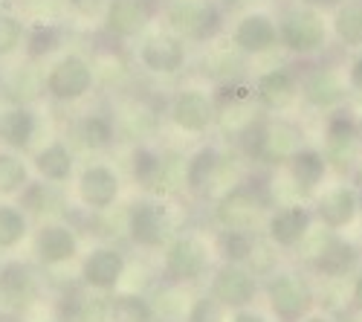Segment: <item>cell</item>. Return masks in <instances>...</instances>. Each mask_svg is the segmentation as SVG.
<instances>
[{
    "instance_id": "3957f363",
    "label": "cell",
    "mask_w": 362,
    "mask_h": 322,
    "mask_svg": "<svg viewBox=\"0 0 362 322\" xmlns=\"http://www.w3.org/2000/svg\"><path fill=\"white\" fill-rule=\"evenodd\" d=\"M269 302H273L276 314H281L284 319H296L310 305V287L298 276H290V273L279 276L269 284Z\"/></svg>"
},
{
    "instance_id": "8d00e7d4",
    "label": "cell",
    "mask_w": 362,
    "mask_h": 322,
    "mask_svg": "<svg viewBox=\"0 0 362 322\" xmlns=\"http://www.w3.org/2000/svg\"><path fill=\"white\" fill-rule=\"evenodd\" d=\"M351 84H354V87H359V91H362V55H359L356 62L351 64Z\"/></svg>"
},
{
    "instance_id": "7a4b0ae2",
    "label": "cell",
    "mask_w": 362,
    "mask_h": 322,
    "mask_svg": "<svg viewBox=\"0 0 362 322\" xmlns=\"http://www.w3.org/2000/svg\"><path fill=\"white\" fill-rule=\"evenodd\" d=\"M93 73L81 62L78 55H67L64 62H58L47 79V87L55 99H78L81 93H87Z\"/></svg>"
},
{
    "instance_id": "4dcf8cb0",
    "label": "cell",
    "mask_w": 362,
    "mask_h": 322,
    "mask_svg": "<svg viewBox=\"0 0 362 322\" xmlns=\"http://www.w3.org/2000/svg\"><path fill=\"white\" fill-rule=\"evenodd\" d=\"M26 171L15 157H0V192H12L23 183Z\"/></svg>"
},
{
    "instance_id": "836d02e7",
    "label": "cell",
    "mask_w": 362,
    "mask_h": 322,
    "mask_svg": "<svg viewBox=\"0 0 362 322\" xmlns=\"http://www.w3.org/2000/svg\"><path fill=\"white\" fill-rule=\"evenodd\" d=\"M223 247H226V255L232 261H240V258H247L252 253V238L247 236V232H238L235 229V232H229V236H226Z\"/></svg>"
},
{
    "instance_id": "e0dca14e",
    "label": "cell",
    "mask_w": 362,
    "mask_h": 322,
    "mask_svg": "<svg viewBox=\"0 0 362 322\" xmlns=\"http://www.w3.org/2000/svg\"><path fill=\"white\" fill-rule=\"evenodd\" d=\"M168 268H171V273L183 276V279L197 276L203 270V250H200V244L192 241V238L177 241L171 255H168Z\"/></svg>"
},
{
    "instance_id": "d6a6232c",
    "label": "cell",
    "mask_w": 362,
    "mask_h": 322,
    "mask_svg": "<svg viewBox=\"0 0 362 322\" xmlns=\"http://www.w3.org/2000/svg\"><path fill=\"white\" fill-rule=\"evenodd\" d=\"M21 23L15 18H4L0 15V55H9L18 44H21Z\"/></svg>"
},
{
    "instance_id": "9a60e30c",
    "label": "cell",
    "mask_w": 362,
    "mask_h": 322,
    "mask_svg": "<svg viewBox=\"0 0 362 322\" xmlns=\"http://www.w3.org/2000/svg\"><path fill=\"white\" fill-rule=\"evenodd\" d=\"M81 195L93 207H107L116 197V178L107 168H87L81 178Z\"/></svg>"
},
{
    "instance_id": "83f0119b",
    "label": "cell",
    "mask_w": 362,
    "mask_h": 322,
    "mask_svg": "<svg viewBox=\"0 0 362 322\" xmlns=\"http://www.w3.org/2000/svg\"><path fill=\"white\" fill-rule=\"evenodd\" d=\"M81 139L93 149H105L110 142V122L102 120V116H90V120L81 125Z\"/></svg>"
},
{
    "instance_id": "60d3db41",
    "label": "cell",
    "mask_w": 362,
    "mask_h": 322,
    "mask_svg": "<svg viewBox=\"0 0 362 322\" xmlns=\"http://www.w3.org/2000/svg\"><path fill=\"white\" fill-rule=\"evenodd\" d=\"M313 4H319V6H334L337 0H313Z\"/></svg>"
},
{
    "instance_id": "d6986e66",
    "label": "cell",
    "mask_w": 362,
    "mask_h": 322,
    "mask_svg": "<svg viewBox=\"0 0 362 322\" xmlns=\"http://www.w3.org/2000/svg\"><path fill=\"white\" fill-rule=\"evenodd\" d=\"M334 29L342 44L362 47V4H342L337 9Z\"/></svg>"
},
{
    "instance_id": "277c9868",
    "label": "cell",
    "mask_w": 362,
    "mask_h": 322,
    "mask_svg": "<svg viewBox=\"0 0 362 322\" xmlns=\"http://www.w3.org/2000/svg\"><path fill=\"white\" fill-rule=\"evenodd\" d=\"M218 21H221V15L215 6L194 4V0H180V4H174V9H171V23L194 38L212 35L218 29Z\"/></svg>"
},
{
    "instance_id": "74e56055",
    "label": "cell",
    "mask_w": 362,
    "mask_h": 322,
    "mask_svg": "<svg viewBox=\"0 0 362 322\" xmlns=\"http://www.w3.org/2000/svg\"><path fill=\"white\" fill-rule=\"evenodd\" d=\"M354 302L362 308V276L356 279V284H354Z\"/></svg>"
},
{
    "instance_id": "e575fe53",
    "label": "cell",
    "mask_w": 362,
    "mask_h": 322,
    "mask_svg": "<svg viewBox=\"0 0 362 322\" xmlns=\"http://www.w3.org/2000/svg\"><path fill=\"white\" fill-rule=\"evenodd\" d=\"M157 168H160V163H157L154 154H148V151L136 154V174H139V178H148V174H154Z\"/></svg>"
},
{
    "instance_id": "5bb4252c",
    "label": "cell",
    "mask_w": 362,
    "mask_h": 322,
    "mask_svg": "<svg viewBox=\"0 0 362 322\" xmlns=\"http://www.w3.org/2000/svg\"><path fill=\"white\" fill-rule=\"evenodd\" d=\"M356 209H359V203H356V195L351 189H334L330 195H325V200H322V218L330 226L351 224Z\"/></svg>"
},
{
    "instance_id": "8992f818",
    "label": "cell",
    "mask_w": 362,
    "mask_h": 322,
    "mask_svg": "<svg viewBox=\"0 0 362 322\" xmlns=\"http://www.w3.org/2000/svg\"><path fill=\"white\" fill-rule=\"evenodd\" d=\"M148 21V9L139 4V0H113L107 9V29L116 35H136L139 29Z\"/></svg>"
},
{
    "instance_id": "4316f807",
    "label": "cell",
    "mask_w": 362,
    "mask_h": 322,
    "mask_svg": "<svg viewBox=\"0 0 362 322\" xmlns=\"http://www.w3.org/2000/svg\"><path fill=\"white\" fill-rule=\"evenodd\" d=\"M215 168H218V154L215 151H200L194 157V163L189 166V186L192 189H203L209 180H212Z\"/></svg>"
},
{
    "instance_id": "2e32d148",
    "label": "cell",
    "mask_w": 362,
    "mask_h": 322,
    "mask_svg": "<svg viewBox=\"0 0 362 322\" xmlns=\"http://www.w3.org/2000/svg\"><path fill=\"white\" fill-rule=\"evenodd\" d=\"M258 215V200L252 192L247 189H238L232 192L226 200H223V207H221V218L229 224V226H247L252 224Z\"/></svg>"
},
{
    "instance_id": "5b68a950",
    "label": "cell",
    "mask_w": 362,
    "mask_h": 322,
    "mask_svg": "<svg viewBox=\"0 0 362 322\" xmlns=\"http://www.w3.org/2000/svg\"><path fill=\"white\" fill-rule=\"evenodd\" d=\"M279 41V29L267 15H247L238 23L235 44L244 52H264L267 47H273Z\"/></svg>"
},
{
    "instance_id": "484cf974",
    "label": "cell",
    "mask_w": 362,
    "mask_h": 322,
    "mask_svg": "<svg viewBox=\"0 0 362 322\" xmlns=\"http://www.w3.org/2000/svg\"><path fill=\"white\" fill-rule=\"evenodd\" d=\"M110 319L113 322H151V311L142 299L125 297V299H116L110 305Z\"/></svg>"
},
{
    "instance_id": "6da1fadb",
    "label": "cell",
    "mask_w": 362,
    "mask_h": 322,
    "mask_svg": "<svg viewBox=\"0 0 362 322\" xmlns=\"http://www.w3.org/2000/svg\"><path fill=\"white\" fill-rule=\"evenodd\" d=\"M279 38L293 52H316L325 44V23L313 9H296L281 21Z\"/></svg>"
},
{
    "instance_id": "7c38bea8",
    "label": "cell",
    "mask_w": 362,
    "mask_h": 322,
    "mask_svg": "<svg viewBox=\"0 0 362 322\" xmlns=\"http://www.w3.org/2000/svg\"><path fill=\"white\" fill-rule=\"evenodd\" d=\"M308 224H310V215L305 209H281L273 221H269V236L284 247H293L296 241L305 238Z\"/></svg>"
},
{
    "instance_id": "7402d4cb",
    "label": "cell",
    "mask_w": 362,
    "mask_h": 322,
    "mask_svg": "<svg viewBox=\"0 0 362 322\" xmlns=\"http://www.w3.org/2000/svg\"><path fill=\"white\" fill-rule=\"evenodd\" d=\"M327 139H330V154L337 160L351 157V151L356 149V128L348 116H334L327 125Z\"/></svg>"
},
{
    "instance_id": "cb8c5ba5",
    "label": "cell",
    "mask_w": 362,
    "mask_h": 322,
    "mask_svg": "<svg viewBox=\"0 0 362 322\" xmlns=\"http://www.w3.org/2000/svg\"><path fill=\"white\" fill-rule=\"evenodd\" d=\"M38 250H41V255H44L47 261H64V258H70V255H73L76 241H73V236H70L67 229L52 226V229H47L44 236H41Z\"/></svg>"
},
{
    "instance_id": "ab89813d",
    "label": "cell",
    "mask_w": 362,
    "mask_h": 322,
    "mask_svg": "<svg viewBox=\"0 0 362 322\" xmlns=\"http://www.w3.org/2000/svg\"><path fill=\"white\" fill-rule=\"evenodd\" d=\"M0 322H21V319L12 316V314H0Z\"/></svg>"
},
{
    "instance_id": "ffe728a7",
    "label": "cell",
    "mask_w": 362,
    "mask_h": 322,
    "mask_svg": "<svg viewBox=\"0 0 362 322\" xmlns=\"http://www.w3.org/2000/svg\"><path fill=\"white\" fill-rule=\"evenodd\" d=\"M35 120L26 110H9L0 116V139H6L9 145H26L33 139Z\"/></svg>"
},
{
    "instance_id": "f1b7e54d",
    "label": "cell",
    "mask_w": 362,
    "mask_h": 322,
    "mask_svg": "<svg viewBox=\"0 0 362 322\" xmlns=\"http://www.w3.org/2000/svg\"><path fill=\"white\" fill-rule=\"evenodd\" d=\"M23 236V218L15 209H0V247H9Z\"/></svg>"
},
{
    "instance_id": "d590c367",
    "label": "cell",
    "mask_w": 362,
    "mask_h": 322,
    "mask_svg": "<svg viewBox=\"0 0 362 322\" xmlns=\"http://www.w3.org/2000/svg\"><path fill=\"white\" fill-rule=\"evenodd\" d=\"M70 4H73L81 15H96V12L105 6V0H70Z\"/></svg>"
},
{
    "instance_id": "ac0fdd59",
    "label": "cell",
    "mask_w": 362,
    "mask_h": 322,
    "mask_svg": "<svg viewBox=\"0 0 362 322\" xmlns=\"http://www.w3.org/2000/svg\"><path fill=\"white\" fill-rule=\"evenodd\" d=\"M354 261H356V253H354L351 244H345V241H330V244H325V250L319 253L316 265H319V270H325L327 276H342V273H348V270L354 268Z\"/></svg>"
},
{
    "instance_id": "603a6c76",
    "label": "cell",
    "mask_w": 362,
    "mask_h": 322,
    "mask_svg": "<svg viewBox=\"0 0 362 322\" xmlns=\"http://www.w3.org/2000/svg\"><path fill=\"white\" fill-rule=\"evenodd\" d=\"M293 178L301 189H313L325 178V160L316 151H298L293 160Z\"/></svg>"
},
{
    "instance_id": "f35d334b",
    "label": "cell",
    "mask_w": 362,
    "mask_h": 322,
    "mask_svg": "<svg viewBox=\"0 0 362 322\" xmlns=\"http://www.w3.org/2000/svg\"><path fill=\"white\" fill-rule=\"evenodd\" d=\"M235 322H264V319H261V316H255V314H240Z\"/></svg>"
},
{
    "instance_id": "52a82bcc",
    "label": "cell",
    "mask_w": 362,
    "mask_h": 322,
    "mask_svg": "<svg viewBox=\"0 0 362 322\" xmlns=\"http://www.w3.org/2000/svg\"><path fill=\"white\" fill-rule=\"evenodd\" d=\"M296 96V81L287 70H273V73H264L258 79V99L267 105V108H287Z\"/></svg>"
},
{
    "instance_id": "30bf717a",
    "label": "cell",
    "mask_w": 362,
    "mask_h": 322,
    "mask_svg": "<svg viewBox=\"0 0 362 322\" xmlns=\"http://www.w3.org/2000/svg\"><path fill=\"white\" fill-rule=\"evenodd\" d=\"M305 96L310 105L316 108H334L345 99V84L339 81L337 73H330V70H319L308 79L305 84Z\"/></svg>"
},
{
    "instance_id": "b9f144b4",
    "label": "cell",
    "mask_w": 362,
    "mask_h": 322,
    "mask_svg": "<svg viewBox=\"0 0 362 322\" xmlns=\"http://www.w3.org/2000/svg\"><path fill=\"white\" fill-rule=\"evenodd\" d=\"M308 322H327V319H322V316H313V319H308Z\"/></svg>"
},
{
    "instance_id": "44dd1931",
    "label": "cell",
    "mask_w": 362,
    "mask_h": 322,
    "mask_svg": "<svg viewBox=\"0 0 362 322\" xmlns=\"http://www.w3.org/2000/svg\"><path fill=\"white\" fill-rule=\"evenodd\" d=\"M163 226H165V218L157 207H139L134 212V221H131L134 238L142 244H157L163 238Z\"/></svg>"
},
{
    "instance_id": "4fadbf2b",
    "label": "cell",
    "mask_w": 362,
    "mask_h": 322,
    "mask_svg": "<svg viewBox=\"0 0 362 322\" xmlns=\"http://www.w3.org/2000/svg\"><path fill=\"white\" fill-rule=\"evenodd\" d=\"M119 273H122V258H119L116 253L110 250H99L87 258V265H84V279L90 284H96V287H110L116 284Z\"/></svg>"
},
{
    "instance_id": "ba28073f",
    "label": "cell",
    "mask_w": 362,
    "mask_h": 322,
    "mask_svg": "<svg viewBox=\"0 0 362 322\" xmlns=\"http://www.w3.org/2000/svg\"><path fill=\"white\" fill-rule=\"evenodd\" d=\"M183 58H186V52H183V47H180V41H174V38H154V41H148L145 50H142V62L157 73L180 70Z\"/></svg>"
},
{
    "instance_id": "d4e9b609",
    "label": "cell",
    "mask_w": 362,
    "mask_h": 322,
    "mask_svg": "<svg viewBox=\"0 0 362 322\" xmlns=\"http://www.w3.org/2000/svg\"><path fill=\"white\" fill-rule=\"evenodd\" d=\"M38 166H41V171L47 174V178L64 180L70 174V154L62 149V145H49V149L38 157Z\"/></svg>"
},
{
    "instance_id": "8fae6325",
    "label": "cell",
    "mask_w": 362,
    "mask_h": 322,
    "mask_svg": "<svg viewBox=\"0 0 362 322\" xmlns=\"http://www.w3.org/2000/svg\"><path fill=\"white\" fill-rule=\"evenodd\" d=\"M215 297L226 305H244L252 299V279L238 268H223L215 279Z\"/></svg>"
},
{
    "instance_id": "1f68e13d",
    "label": "cell",
    "mask_w": 362,
    "mask_h": 322,
    "mask_svg": "<svg viewBox=\"0 0 362 322\" xmlns=\"http://www.w3.org/2000/svg\"><path fill=\"white\" fill-rule=\"evenodd\" d=\"M0 287H4L9 297H21L23 290L29 287V273L23 268L12 265V268H6L4 273H0Z\"/></svg>"
},
{
    "instance_id": "f546056e",
    "label": "cell",
    "mask_w": 362,
    "mask_h": 322,
    "mask_svg": "<svg viewBox=\"0 0 362 322\" xmlns=\"http://www.w3.org/2000/svg\"><path fill=\"white\" fill-rule=\"evenodd\" d=\"M58 44V33H55V26H35L33 29V35H29V55H47L49 50H55Z\"/></svg>"
},
{
    "instance_id": "9c48e42d",
    "label": "cell",
    "mask_w": 362,
    "mask_h": 322,
    "mask_svg": "<svg viewBox=\"0 0 362 322\" xmlns=\"http://www.w3.org/2000/svg\"><path fill=\"white\" fill-rule=\"evenodd\" d=\"M174 120L186 131H203L212 122V102L203 93H183L174 105Z\"/></svg>"
}]
</instances>
